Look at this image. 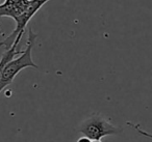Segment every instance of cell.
<instances>
[{"instance_id": "1", "label": "cell", "mask_w": 152, "mask_h": 142, "mask_svg": "<svg viewBox=\"0 0 152 142\" xmlns=\"http://www.w3.org/2000/svg\"><path fill=\"white\" fill-rule=\"evenodd\" d=\"M37 34L34 33L31 28L28 29V38H27V45H26V49L23 50V52L18 56L17 58H14L11 60L7 65H5L4 70H3L2 76L0 79V92L2 91L7 86L12 84L14 81L15 77L22 71V70L26 69V67H34L38 69V65L34 63L31 57L32 52V47L34 45L37 38Z\"/></svg>"}, {"instance_id": "2", "label": "cell", "mask_w": 152, "mask_h": 142, "mask_svg": "<svg viewBox=\"0 0 152 142\" xmlns=\"http://www.w3.org/2000/svg\"><path fill=\"white\" fill-rule=\"evenodd\" d=\"M79 131L91 140H101L105 136L118 135L122 129L114 125L101 114H92L81 123Z\"/></svg>"}, {"instance_id": "3", "label": "cell", "mask_w": 152, "mask_h": 142, "mask_svg": "<svg viewBox=\"0 0 152 142\" xmlns=\"http://www.w3.org/2000/svg\"><path fill=\"white\" fill-rule=\"evenodd\" d=\"M49 0H29V3L26 7L25 11L15 20L16 22V27L13 30L11 34L5 38L4 41L0 42V47H4L5 49H10L13 46L14 42L17 38L18 34L20 32L24 31L26 25L28 24V22L31 20V18L38 13V11L45 4L48 2Z\"/></svg>"}, {"instance_id": "4", "label": "cell", "mask_w": 152, "mask_h": 142, "mask_svg": "<svg viewBox=\"0 0 152 142\" xmlns=\"http://www.w3.org/2000/svg\"><path fill=\"white\" fill-rule=\"evenodd\" d=\"M23 33H24V31L20 32V33L18 34L17 38H16V41L14 42L13 46H12L10 49H7V50L3 53L2 57L0 58V79H1V76H2L3 70H4L5 65H7L11 60H13V59L15 58V56H17L18 54H21V53L23 52V51H19L17 49L18 45H19L20 41H21V38H22Z\"/></svg>"}, {"instance_id": "5", "label": "cell", "mask_w": 152, "mask_h": 142, "mask_svg": "<svg viewBox=\"0 0 152 142\" xmlns=\"http://www.w3.org/2000/svg\"><path fill=\"white\" fill-rule=\"evenodd\" d=\"M126 125H129V127H131L132 129H134L135 131H137V133L140 134V135H142V136H144V137H148V138H150V139H152V134L147 133V132H145L144 130H142L141 128H140V125H134V123L130 122V121L126 122Z\"/></svg>"}, {"instance_id": "6", "label": "cell", "mask_w": 152, "mask_h": 142, "mask_svg": "<svg viewBox=\"0 0 152 142\" xmlns=\"http://www.w3.org/2000/svg\"><path fill=\"white\" fill-rule=\"evenodd\" d=\"M29 0H5L2 3L3 5H15L20 4V3H27Z\"/></svg>"}, {"instance_id": "7", "label": "cell", "mask_w": 152, "mask_h": 142, "mask_svg": "<svg viewBox=\"0 0 152 142\" xmlns=\"http://www.w3.org/2000/svg\"><path fill=\"white\" fill-rule=\"evenodd\" d=\"M76 142H92V140L90 139V138H88V137H86V136H83V137H80L78 140Z\"/></svg>"}, {"instance_id": "8", "label": "cell", "mask_w": 152, "mask_h": 142, "mask_svg": "<svg viewBox=\"0 0 152 142\" xmlns=\"http://www.w3.org/2000/svg\"><path fill=\"white\" fill-rule=\"evenodd\" d=\"M92 142H102L101 140H92Z\"/></svg>"}, {"instance_id": "9", "label": "cell", "mask_w": 152, "mask_h": 142, "mask_svg": "<svg viewBox=\"0 0 152 142\" xmlns=\"http://www.w3.org/2000/svg\"><path fill=\"white\" fill-rule=\"evenodd\" d=\"M0 34H3V33H2V31H1V29H0Z\"/></svg>"}]
</instances>
